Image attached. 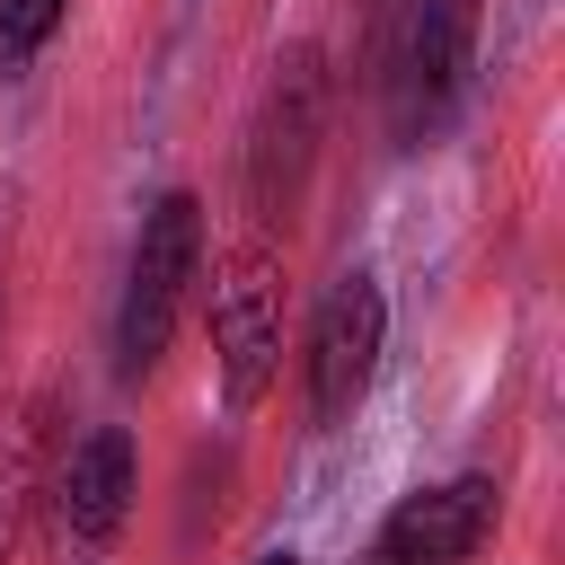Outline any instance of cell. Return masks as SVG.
Wrapping results in <instances>:
<instances>
[{
  "instance_id": "3",
  "label": "cell",
  "mask_w": 565,
  "mask_h": 565,
  "mask_svg": "<svg viewBox=\"0 0 565 565\" xmlns=\"http://www.w3.org/2000/svg\"><path fill=\"white\" fill-rule=\"evenodd\" d=\"M327 141V53L318 44H282L247 124V212L256 221H291L309 168Z\"/></svg>"
},
{
  "instance_id": "5",
  "label": "cell",
  "mask_w": 565,
  "mask_h": 565,
  "mask_svg": "<svg viewBox=\"0 0 565 565\" xmlns=\"http://www.w3.org/2000/svg\"><path fill=\"white\" fill-rule=\"evenodd\" d=\"M380 344H388V291H380V274L353 265L327 282V300L309 318V424H344L371 397Z\"/></svg>"
},
{
  "instance_id": "6",
  "label": "cell",
  "mask_w": 565,
  "mask_h": 565,
  "mask_svg": "<svg viewBox=\"0 0 565 565\" xmlns=\"http://www.w3.org/2000/svg\"><path fill=\"white\" fill-rule=\"evenodd\" d=\"M132 494H141V459H132V433L124 424H88L53 477V521L71 547H115L124 521H132Z\"/></svg>"
},
{
  "instance_id": "2",
  "label": "cell",
  "mask_w": 565,
  "mask_h": 565,
  "mask_svg": "<svg viewBox=\"0 0 565 565\" xmlns=\"http://www.w3.org/2000/svg\"><path fill=\"white\" fill-rule=\"evenodd\" d=\"M468 71H477V0H406L397 18V44H388V141L397 150H424L459 97H468Z\"/></svg>"
},
{
  "instance_id": "8",
  "label": "cell",
  "mask_w": 565,
  "mask_h": 565,
  "mask_svg": "<svg viewBox=\"0 0 565 565\" xmlns=\"http://www.w3.org/2000/svg\"><path fill=\"white\" fill-rule=\"evenodd\" d=\"M35 486H44V406H0V565L26 539Z\"/></svg>"
},
{
  "instance_id": "4",
  "label": "cell",
  "mask_w": 565,
  "mask_h": 565,
  "mask_svg": "<svg viewBox=\"0 0 565 565\" xmlns=\"http://www.w3.org/2000/svg\"><path fill=\"white\" fill-rule=\"evenodd\" d=\"M212 362H221L230 415H247L282 371V256L265 238L230 247L212 274Z\"/></svg>"
},
{
  "instance_id": "1",
  "label": "cell",
  "mask_w": 565,
  "mask_h": 565,
  "mask_svg": "<svg viewBox=\"0 0 565 565\" xmlns=\"http://www.w3.org/2000/svg\"><path fill=\"white\" fill-rule=\"evenodd\" d=\"M203 274V203L177 185L141 212L132 230V256H124V300H115V371L124 380H150L177 318H185V291Z\"/></svg>"
},
{
  "instance_id": "10",
  "label": "cell",
  "mask_w": 565,
  "mask_h": 565,
  "mask_svg": "<svg viewBox=\"0 0 565 565\" xmlns=\"http://www.w3.org/2000/svg\"><path fill=\"white\" fill-rule=\"evenodd\" d=\"M256 565H309V556H291V547H274V556H256Z\"/></svg>"
},
{
  "instance_id": "9",
  "label": "cell",
  "mask_w": 565,
  "mask_h": 565,
  "mask_svg": "<svg viewBox=\"0 0 565 565\" xmlns=\"http://www.w3.org/2000/svg\"><path fill=\"white\" fill-rule=\"evenodd\" d=\"M62 9H71V0H0V71H26V62L53 44Z\"/></svg>"
},
{
  "instance_id": "7",
  "label": "cell",
  "mask_w": 565,
  "mask_h": 565,
  "mask_svg": "<svg viewBox=\"0 0 565 565\" xmlns=\"http://www.w3.org/2000/svg\"><path fill=\"white\" fill-rule=\"evenodd\" d=\"M494 512H503V494H494V477H450V486H415V494H397V512L380 521V556L388 565H468L486 539H494Z\"/></svg>"
}]
</instances>
